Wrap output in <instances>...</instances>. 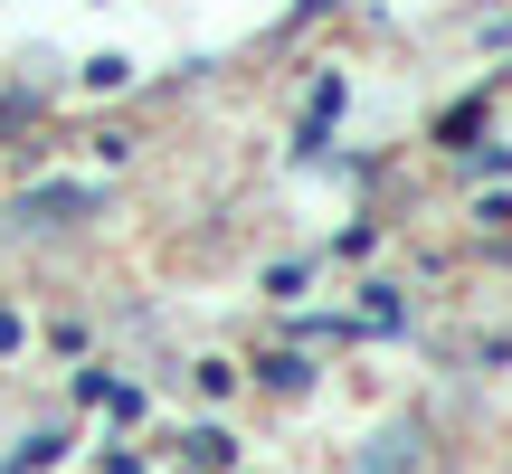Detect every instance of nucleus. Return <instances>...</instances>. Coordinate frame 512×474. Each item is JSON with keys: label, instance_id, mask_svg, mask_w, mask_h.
Here are the masks:
<instances>
[{"label": "nucleus", "instance_id": "0eeeda50", "mask_svg": "<svg viewBox=\"0 0 512 474\" xmlns=\"http://www.w3.org/2000/svg\"><path fill=\"white\" fill-rule=\"evenodd\" d=\"M0 351H19V313L10 304H0Z\"/></svg>", "mask_w": 512, "mask_h": 474}, {"label": "nucleus", "instance_id": "7ed1b4c3", "mask_svg": "<svg viewBox=\"0 0 512 474\" xmlns=\"http://www.w3.org/2000/svg\"><path fill=\"white\" fill-rule=\"evenodd\" d=\"M181 456L200 465V474H219L228 456H238V437H228V427H190V437H181Z\"/></svg>", "mask_w": 512, "mask_h": 474}, {"label": "nucleus", "instance_id": "39448f33", "mask_svg": "<svg viewBox=\"0 0 512 474\" xmlns=\"http://www.w3.org/2000/svg\"><path fill=\"white\" fill-rule=\"evenodd\" d=\"M256 370H266V389H285V399L313 380V361H294V351H275V361H256Z\"/></svg>", "mask_w": 512, "mask_h": 474}, {"label": "nucleus", "instance_id": "f03ea898", "mask_svg": "<svg viewBox=\"0 0 512 474\" xmlns=\"http://www.w3.org/2000/svg\"><path fill=\"white\" fill-rule=\"evenodd\" d=\"M418 446H427V427H418V418H389L380 437H370V456L351 465V474H418Z\"/></svg>", "mask_w": 512, "mask_h": 474}, {"label": "nucleus", "instance_id": "f257e3e1", "mask_svg": "<svg viewBox=\"0 0 512 474\" xmlns=\"http://www.w3.org/2000/svg\"><path fill=\"white\" fill-rule=\"evenodd\" d=\"M95 209H105V200H95L86 181H38V190H19L10 219L19 228H67V219H95Z\"/></svg>", "mask_w": 512, "mask_h": 474}, {"label": "nucleus", "instance_id": "20e7f679", "mask_svg": "<svg viewBox=\"0 0 512 474\" xmlns=\"http://www.w3.org/2000/svg\"><path fill=\"white\" fill-rule=\"evenodd\" d=\"M57 456H67V437H57V427H38V437H19V456H10V474H48Z\"/></svg>", "mask_w": 512, "mask_h": 474}, {"label": "nucleus", "instance_id": "423d86ee", "mask_svg": "<svg viewBox=\"0 0 512 474\" xmlns=\"http://www.w3.org/2000/svg\"><path fill=\"white\" fill-rule=\"evenodd\" d=\"M124 76H133V57H86V86H95V95L124 86Z\"/></svg>", "mask_w": 512, "mask_h": 474}]
</instances>
